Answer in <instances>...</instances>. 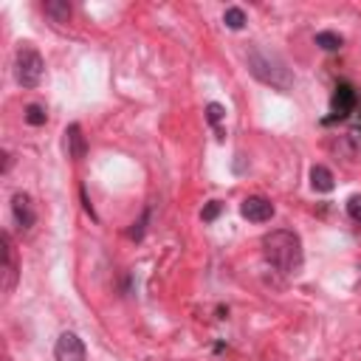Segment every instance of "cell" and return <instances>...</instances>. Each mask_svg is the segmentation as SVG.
<instances>
[{"label":"cell","instance_id":"cell-16","mask_svg":"<svg viewBox=\"0 0 361 361\" xmlns=\"http://www.w3.org/2000/svg\"><path fill=\"white\" fill-rule=\"evenodd\" d=\"M347 214L361 223V195H353V197L347 200Z\"/></svg>","mask_w":361,"mask_h":361},{"label":"cell","instance_id":"cell-13","mask_svg":"<svg viewBox=\"0 0 361 361\" xmlns=\"http://www.w3.org/2000/svg\"><path fill=\"white\" fill-rule=\"evenodd\" d=\"M341 42H344V39H341L338 34H333V31H319V34H316V45L324 48V51H338Z\"/></svg>","mask_w":361,"mask_h":361},{"label":"cell","instance_id":"cell-3","mask_svg":"<svg viewBox=\"0 0 361 361\" xmlns=\"http://www.w3.org/2000/svg\"><path fill=\"white\" fill-rule=\"evenodd\" d=\"M42 73H45L42 54L31 42H23L17 48V82L23 87H37L42 82Z\"/></svg>","mask_w":361,"mask_h":361},{"label":"cell","instance_id":"cell-2","mask_svg":"<svg viewBox=\"0 0 361 361\" xmlns=\"http://www.w3.org/2000/svg\"><path fill=\"white\" fill-rule=\"evenodd\" d=\"M262 248L265 257L274 268H279L282 274H299L302 262H305V251H302V240L299 234L288 231V228H276L271 234L262 237Z\"/></svg>","mask_w":361,"mask_h":361},{"label":"cell","instance_id":"cell-17","mask_svg":"<svg viewBox=\"0 0 361 361\" xmlns=\"http://www.w3.org/2000/svg\"><path fill=\"white\" fill-rule=\"evenodd\" d=\"M223 113H226V110H223V104H217V102H212V104L206 107V116H209L212 124H217V121L223 118Z\"/></svg>","mask_w":361,"mask_h":361},{"label":"cell","instance_id":"cell-10","mask_svg":"<svg viewBox=\"0 0 361 361\" xmlns=\"http://www.w3.org/2000/svg\"><path fill=\"white\" fill-rule=\"evenodd\" d=\"M42 11L51 23H68L71 20V3L68 0H48L42 6Z\"/></svg>","mask_w":361,"mask_h":361},{"label":"cell","instance_id":"cell-11","mask_svg":"<svg viewBox=\"0 0 361 361\" xmlns=\"http://www.w3.org/2000/svg\"><path fill=\"white\" fill-rule=\"evenodd\" d=\"M310 186H313L316 192H330V189H333V172H330L327 166L316 164V166L310 169Z\"/></svg>","mask_w":361,"mask_h":361},{"label":"cell","instance_id":"cell-15","mask_svg":"<svg viewBox=\"0 0 361 361\" xmlns=\"http://www.w3.org/2000/svg\"><path fill=\"white\" fill-rule=\"evenodd\" d=\"M220 209H223V203L220 200H209L206 206H203V212H200V217L206 220V223H212L217 214H220Z\"/></svg>","mask_w":361,"mask_h":361},{"label":"cell","instance_id":"cell-1","mask_svg":"<svg viewBox=\"0 0 361 361\" xmlns=\"http://www.w3.org/2000/svg\"><path fill=\"white\" fill-rule=\"evenodd\" d=\"M245 62H248L251 76L259 79L262 85H268V87H274V90H290L293 73H290L288 62H285L279 54H274V51H268V48H262V45H251V48L245 51Z\"/></svg>","mask_w":361,"mask_h":361},{"label":"cell","instance_id":"cell-14","mask_svg":"<svg viewBox=\"0 0 361 361\" xmlns=\"http://www.w3.org/2000/svg\"><path fill=\"white\" fill-rule=\"evenodd\" d=\"M23 118H25L28 124L39 127V124H45L48 113H45V107H42V104H28V107H25V113H23Z\"/></svg>","mask_w":361,"mask_h":361},{"label":"cell","instance_id":"cell-7","mask_svg":"<svg viewBox=\"0 0 361 361\" xmlns=\"http://www.w3.org/2000/svg\"><path fill=\"white\" fill-rule=\"evenodd\" d=\"M14 282H17V262H14V251H11L8 234H3V290L11 293Z\"/></svg>","mask_w":361,"mask_h":361},{"label":"cell","instance_id":"cell-9","mask_svg":"<svg viewBox=\"0 0 361 361\" xmlns=\"http://www.w3.org/2000/svg\"><path fill=\"white\" fill-rule=\"evenodd\" d=\"M353 104H355V93H353V87L350 85H338L336 87V96H333V116H347L350 110H353Z\"/></svg>","mask_w":361,"mask_h":361},{"label":"cell","instance_id":"cell-4","mask_svg":"<svg viewBox=\"0 0 361 361\" xmlns=\"http://www.w3.org/2000/svg\"><path fill=\"white\" fill-rule=\"evenodd\" d=\"M54 355H56V361H85L87 358V350H85V341L76 333L65 330L56 338V344H54Z\"/></svg>","mask_w":361,"mask_h":361},{"label":"cell","instance_id":"cell-12","mask_svg":"<svg viewBox=\"0 0 361 361\" xmlns=\"http://www.w3.org/2000/svg\"><path fill=\"white\" fill-rule=\"evenodd\" d=\"M223 23H226L231 31H240V28L245 25V11L237 8V6H228V8L223 11Z\"/></svg>","mask_w":361,"mask_h":361},{"label":"cell","instance_id":"cell-5","mask_svg":"<svg viewBox=\"0 0 361 361\" xmlns=\"http://www.w3.org/2000/svg\"><path fill=\"white\" fill-rule=\"evenodd\" d=\"M240 214L245 220H251V223H265V220L274 217V203L268 197H262V195H251V197H245L240 203Z\"/></svg>","mask_w":361,"mask_h":361},{"label":"cell","instance_id":"cell-18","mask_svg":"<svg viewBox=\"0 0 361 361\" xmlns=\"http://www.w3.org/2000/svg\"><path fill=\"white\" fill-rule=\"evenodd\" d=\"M8 169H11V155L3 152V172H8Z\"/></svg>","mask_w":361,"mask_h":361},{"label":"cell","instance_id":"cell-8","mask_svg":"<svg viewBox=\"0 0 361 361\" xmlns=\"http://www.w3.org/2000/svg\"><path fill=\"white\" fill-rule=\"evenodd\" d=\"M65 149H68V155H71L73 161L85 158L87 144H85V135H82V127H79V124H71V127L65 130Z\"/></svg>","mask_w":361,"mask_h":361},{"label":"cell","instance_id":"cell-6","mask_svg":"<svg viewBox=\"0 0 361 361\" xmlns=\"http://www.w3.org/2000/svg\"><path fill=\"white\" fill-rule=\"evenodd\" d=\"M11 212H14V220H17L20 228H31L34 220H37L34 203H31V197H28L25 192H17V195L11 197Z\"/></svg>","mask_w":361,"mask_h":361}]
</instances>
